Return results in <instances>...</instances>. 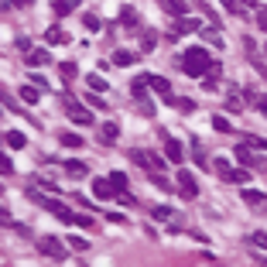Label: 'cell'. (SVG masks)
I'll return each instance as SVG.
<instances>
[{"instance_id":"45","label":"cell","mask_w":267,"mask_h":267,"mask_svg":"<svg viewBox=\"0 0 267 267\" xmlns=\"http://www.w3.org/2000/svg\"><path fill=\"white\" fill-rule=\"evenodd\" d=\"M240 7H250V11H260V0H240Z\"/></svg>"},{"instance_id":"25","label":"cell","mask_w":267,"mask_h":267,"mask_svg":"<svg viewBox=\"0 0 267 267\" xmlns=\"http://www.w3.org/2000/svg\"><path fill=\"white\" fill-rule=\"evenodd\" d=\"M82 24H86V31H100V28H103L100 14H86V17H82Z\"/></svg>"},{"instance_id":"3","label":"cell","mask_w":267,"mask_h":267,"mask_svg":"<svg viewBox=\"0 0 267 267\" xmlns=\"http://www.w3.org/2000/svg\"><path fill=\"white\" fill-rule=\"evenodd\" d=\"M130 161H137L140 168H144V172H158V175H164V161L161 158H158V154L154 151H144V148H134V151H130Z\"/></svg>"},{"instance_id":"5","label":"cell","mask_w":267,"mask_h":267,"mask_svg":"<svg viewBox=\"0 0 267 267\" xmlns=\"http://www.w3.org/2000/svg\"><path fill=\"white\" fill-rule=\"evenodd\" d=\"M65 113H69L72 124H82V127H86V124H93V113H89L86 106H79L72 96H65Z\"/></svg>"},{"instance_id":"37","label":"cell","mask_w":267,"mask_h":267,"mask_svg":"<svg viewBox=\"0 0 267 267\" xmlns=\"http://www.w3.org/2000/svg\"><path fill=\"white\" fill-rule=\"evenodd\" d=\"M247 178H250V172H247V168H233V178H230V182H236V185H244Z\"/></svg>"},{"instance_id":"20","label":"cell","mask_w":267,"mask_h":267,"mask_svg":"<svg viewBox=\"0 0 267 267\" xmlns=\"http://www.w3.org/2000/svg\"><path fill=\"white\" fill-rule=\"evenodd\" d=\"M244 144H247V148H254V151H260V154H267V140H264V137H257V134H247Z\"/></svg>"},{"instance_id":"31","label":"cell","mask_w":267,"mask_h":267,"mask_svg":"<svg viewBox=\"0 0 267 267\" xmlns=\"http://www.w3.org/2000/svg\"><path fill=\"white\" fill-rule=\"evenodd\" d=\"M110 182H113L116 192H124V188H127V175H124V172H113V175H110Z\"/></svg>"},{"instance_id":"19","label":"cell","mask_w":267,"mask_h":267,"mask_svg":"<svg viewBox=\"0 0 267 267\" xmlns=\"http://www.w3.org/2000/svg\"><path fill=\"white\" fill-rule=\"evenodd\" d=\"M212 168H216V172H220L226 182L233 178V164H230V158H216V161H212Z\"/></svg>"},{"instance_id":"11","label":"cell","mask_w":267,"mask_h":267,"mask_svg":"<svg viewBox=\"0 0 267 267\" xmlns=\"http://www.w3.org/2000/svg\"><path fill=\"white\" fill-rule=\"evenodd\" d=\"M196 31H199V21H196V17H175L172 35H196Z\"/></svg>"},{"instance_id":"34","label":"cell","mask_w":267,"mask_h":267,"mask_svg":"<svg viewBox=\"0 0 267 267\" xmlns=\"http://www.w3.org/2000/svg\"><path fill=\"white\" fill-rule=\"evenodd\" d=\"M58 72L65 76V82H69V79H72V76H76L79 69H76V62H62V65H58Z\"/></svg>"},{"instance_id":"29","label":"cell","mask_w":267,"mask_h":267,"mask_svg":"<svg viewBox=\"0 0 267 267\" xmlns=\"http://www.w3.org/2000/svg\"><path fill=\"white\" fill-rule=\"evenodd\" d=\"M86 106H96V110H110V106L103 103V96L93 93V89H89V96H86Z\"/></svg>"},{"instance_id":"24","label":"cell","mask_w":267,"mask_h":267,"mask_svg":"<svg viewBox=\"0 0 267 267\" xmlns=\"http://www.w3.org/2000/svg\"><path fill=\"white\" fill-rule=\"evenodd\" d=\"M151 216H154L158 223H172V209H168V206H154Z\"/></svg>"},{"instance_id":"28","label":"cell","mask_w":267,"mask_h":267,"mask_svg":"<svg viewBox=\"0 0 267 267\" xmlns=\"http://www.w3.org/2000/svg\"><path fill=\"white\" fill-rule=\"evenodd\" d=\"M154 45H158V35H154V31H144V35H140V48H144V52H151Z\"/></svg>"},{"instance_id":"42","label":"cell","mask_w":267,"mask_h":267,"mask_svg":"<svg viewBox=\"0 0 267 267\" xmlns=\"http://www.w3.org/2000/svg\"><path fill=\"white\" fill-rule=\"evenodd\" d=\"M69 247H72V250H86V247H89V244H86L82 236H69Z\"/></svg>"},{"instance_id":"48","label":"cell","mask_w":267,"mask_h":267,"mask_svg":"<svg viewBox=\"0 0 267 267\" xmlns=\"http://www.w3.org/2000/svg\"><path fill=\"white\" fill-rule=\"evenodd\" d=\"M257 110H260V113L267 116V96H260V100H257Z\"/></svg>"},{"instance_id":"2","label":"cell","mask_w":267,"mask_h":267,"mask_svg":"<svg viewBox=\"0 0 267 267\" xmlns=\"http://www.w3.org/2000/svg\"><path fill=\"white\" fill-rule=\"evenodd\" d=\"M31 199H35V202H38V206H41V209L55 212V216H58V220H62V223H72V220H76V212H72L69 206H62L58 199H48V196H41V192H31Z\"/></svg>"},{"instance_id":"7","label":"cell","mask_w":267,"mask_h":267,"mask_svg":"<svg viewBox=\"0 0 267 267\" xmlns=\"http://www.w3.org/2000/svg\"><path fill=\"white\" fill-rule=\"evenodd\" d=\"M178 192L185 199H196L199 196V185H196V175L188 172V168H178Z\"/></svg>"},{"instance_id":"26","label":"cell","mask_w":267,"mask_h":267,"mask_svg":"<svg viewBox=\"0 0 267 267\" xmlns=\"http://www.w3.org/2000/svg\"><path fill=\"white\" fill-rule=\"evenodd\" d=\"M134 58H137L134 52H124V48H120V52L113 55V62H116V65H134Z\"/></svg>"},{"instance_id":"33","label":"cell","mask_w":267,"mask_h":267,"mask_svg":"<svg viewBox=\"0 0 267 267\" xmlns=\"http://www.w3.org/2000/svg\"><path fill=\"white\" fill-rule=\"evenodd\" d=\"M192 154H196L199 168H206V164H209V161H206V154H202V144H199V140H192Z\"/></svg>"},{"instance_id":"32","label":"cell","mask_w":267,"mask_h":267,"mask_svg":"<svg viewBox=\"0 0 267 267\" xmlns=\"http://www.w3.org/2000/svg\"><path fill=\"white\" fill-rule=\"evenodd\" d=\"M45 41H48V45H62V41H65V35H62V31H58V28H48Z\"/></svg>"},{"instance_id":"23","label":"cell","mask_w":267,"mask_h":267,"mask_svg":"<svg viewBox=\"0 0 267 267\" xmlns=\"http://www.w3.org/2000/svg\"><path fill=\"white\" fill-rule=\"evenodd\" d=\"M226 103H230L233 113H240V110H244V100H240V93H236V89H230V93H226Z\"/></svg>"},{"instance_id":"16","label":"cell","mask_w":267,"mask_h":267,"mask_svg":"<svg viewBox=\"0 0 267 267\" xmlns=\"http://www.w3.org/2000/svg\"><path fill=\"white\" fill-rule=\"evenodd\" d=\"M65 175H69V178H86L89 168H86L82 161H65Z\"/></svg>"},{"instance_id":"47","label":"cell","mask_w":267,"mask_h":267,"mask_svg":"<svg viewBox=\"0 0 267 267\" xmlns=\"http://www.w3.org/2000/svg\"><path fill=\"white\" fill-rule=\"evenodd\" d=\"M116 199H120L124 206H134V196H130V192H120V196H116Z\"/></svg>"},{"instance_id":"1","label":"cell","mask_w":267,"mask_h":267,"mask_svg":"<svg viewBox=\"0 0 267 267\" xmlns=\"http://www.w3.org/2000/svg\"><path fill=\"white\" fill-rule=\"evenodd\" d=\"M178 65H182V72H185V76H206V72H209V65H212V58H209V52H206L202 45H192V48H185V52H182Z\"/></svg>"},{"instance_id":"44","label":"cell","mask_w":267,"mask_h":267,"mask_svg":"<svg viewBox=\"0 0 267 267\" xmlns=\"http://www.w3.org/2000/svg\"><path fill=\"white\" fill-rule=\"evenodd\" d=\"M223 7H226L230 14H240V11H244V7H240V0H223Z\"/></svg>"},{"instance_id":"9","label":"cell","mask_w":267,"mask_h":267,"mask_svg":"<svg viewBox=\"0 0 267 267\" xmlns=\"http://www.w3.org/2000/svg\"><path fill=\"white\" fill-rule=\"evenodd\" d=\"M240 196H244V202L250 206V209H260V212H267V196H264V192H254V188H244Z\"/></svg>"},{"instance_id":"14","label":"cell","mask_w":267,"mask_h":267,"mask_svg":"<svg viewBox=\"0 0 267 267\" xmlns=\"http://www.w3.org/2000/svg\"><path fill=\"white\" fill-rule=\"evenodd\" d=\"M116 21L124 24V28H137V24H140V14L134 11V7H120V17H116Z\"/></svg>"},{"instance_id":"40","label":"cell","mask_w":267,"mask_h":267,"mask_svg":"<svg viewBox=\"0 0 267 267\" xmlns=\"http://www.w3.org/2000/svg\"><path fill=\"white\" fill-rule=\"evenodd\" d=\"M244 96H247V103H250V106H257V100H260V93H257L254 86H247V89H244Z\"/></svg>"},{"instance_id":"13","label":"cell","mask_w":267,"mask_h":267,"mask_svg":"<svg viewBox=\"0 0 267 267\" xmlns=\"http://www.w3.org/2000/svg\"><path fill=\"white\" fill-rule=\"evenodd\" d=\"M158 4H161L172 17H185V11H188V0H158Z\"/></svg>"},{"instance_id":"43","label":"cell","mask_w":267,"mask_h":267,"mask_svg":"<svg viewBox=\"0 0 267 267\" xmlns=\"http://www.w3.org/2000/svg\"><path fill=\"white\" fill-rule=\"evenodd\" d=\"M257 24H260V31L267 35V7H260V11H257Z\"/></svg>"},{"instance_id":"10","label":"cell","mask_w":267,"mask_h":267,"mask_svg":"<svg viewBox=\"0 0 267 267\" xmlns=\"http://www.w3.org/2000/svg\"><path fill=\"white\" fill-rule=\"evenodd\" d=\"M93 196H96V199H116L120 192L113 188V182H110V178H96V182H93Z\"/></svg>"},{"instance_id":"12","label":"cell","mask_w":267,"mask_h":267,"mask_svg":"<svg viewBox=\"0 0 267 267\" xmlns=\"http://www.w3.org/2000/svg\"><path fill=\"white\" fill-rule=\"evenodd\" d=\"M164 154H168V161H185V151H182V144L175 137L164 134Z\"/></svg>"},{"instance_id":"36","label":"cell","mask_w":267,"mask_h":267,"mask_svg":"<svg viewBox=\"0 0 267 267\" xmlns=\"http://www.w3.org/2000/svg\"><path fill=\"white\" fill-rule=\"evenodd\" d=\"M212 127L220 130V134H230V120L226 116H212Z\"/></svg>"},{"instance_id":"17","label":"cell","mask_w":267,"mask_h":267,"mask_svg":"<svg viewBox=\"0 0 267 267\" xmlns=\"http://www.w3.org/2000/svg\"><path fill=\"white\" fill-rule=\"evenodd\" d=\"M52 7H55V14H58V17H65V14H72L76 7H79V0H55Z\"/></svg>"},{"instance_id":"35","label":"cell","mask_w":267,"mask_h":267,"mask_svg":"<svg viewBox=\"0 0 267 267\" xmlns=\"http://www.w3.org/2000/svg\"><path fill=\"white\" fill-rule=\"evenodd\" d=\"M62 144L65 148H82V137L79 134H62Z\"/></svg>"},{"instance_id":"30","label":"cell","mask_w":267,"mask_h":267,"mask_svg":"<svg viewBox=\"0 0 267 267\" xmlns=\"http://www.w3.org/2000/svg\"><path fill=\"white\" fill-rule=\"evenodd\" d=\"M86 82H89V89H93V93H103V89H106V79H103V76H96V72Z\"/></svg>"},{"instance_id":"6","label":"cell","mask_w":267,"mask_h":267,"mask_svg":"<svg viewBox=\"0 0 267 267\" xmlns=\"http://www.w3.org/2000/svg\"><path fill=\"white\" fill-rule=\"evenodd\" d=\"M38 250L45 257H52V260H62V257L69 254V250L62 247V240H55V236H41V240H38Z\"/></svg>"},{"instance_id":"18","label":"cell","mask_w":267,"mask_h":267,"mask_svg":"<svg viewBox=\"0 0 267 267\" xmlns=\"http://www.w3.org/2000/svg\"><path fill=\"white\" fill-rule=\"evenodd\" d=\"M4 144H7V148H14V151H21V148H24V134L7 130V134H4Z\"/></svg>"},{"instance_id":"46","label":"cell","mask_w":267,"mask_h":267,"mask_svg":"<svg viewBox=\"0 0 267 267\" xmlns=\"http://www.w3.org/2000/svg\"><path fill=\"white\" fill-rule=\"evenodd\" d=\"M0 172H4V175H11V172H14V164L7 161V158H0Z\"/></svg>"},{"instance_id":"41","label":"cell","mask_w":267,"mask_h":267,"mask_svg":"<svg viewBox=\"0 0 267 267\" xmlns=\"http://www.w3.org/2000/svg\"><path fill=\"white\" fill-rule=\"evenodd\" d=\"M202 38H206V41H209V45H216V48L223 45V38L216 35V31H202Z\"/></svg>"},{"instance_id":"22","label":"cell","mask_w":267,"mask_h":267,"mask_svg":"<svg viewBox=\"0 0 267 267\" xmlns=\"http://www.w3.org/2000/svg\"><path fill=\"white\" fill-rule=\"evenodd\" d=\"M21 100H24V103H38V100H41L38 86H24V89H21Z\"/></svg>"},{"instance_id":"15","label":"cell","mask_w":267,"mask_h":267,"mask_svg":"<svg viewBox=\"0 0 267 267\" xmlns=\"http://www.w3.org/2000/svg\"><path fill=\"white\" fill-rule=\"evenodd\" d=\"M52 62V52H45V48H38V52H28V65H48Z\"/></svg>"},{"instance_id":"38","label":"cell","mask_w":267,"mask_h":267,"mask_svg":"<svg viewBox=\"0 0 267 267\" xmlns=\"http://www.w3.org/2000/svg\"><path fill=\"white\" fill-rule=\"evenodd\" d=\"M175 106H178L182 113H192V110H196V103H192L188 96H182V100H175Z\"/></svg>"},{"instance_id":"27","label":"cell","mask_w":267,"mask_h":267,"mask_svg":"<svg viewBox=\"0 0 267 267\" xmlns=\"http://www.w3.org/2000/svg\"><path fill=\"white\" fill-rule=\"evenodd\" d=\"M72 226H82V230H93L96 220L93 216H82V212H76V220H72Z\"/></svg>"},{"instance_id":"21","label":"cell","mask_w":267,"mask_h":267,"mask_svg":"<svg viewBox=\"0 0 267 267\" xmlns=\"http://www.w3.org/2000/svg\"><path fill=\"white\" fill-rule=\"evenodd\" d=\"M116 134H120V127H116V124H103V130H100V137H103L106 144H113Z\"/></svg>"},{"instance_id":"39","label":"cell","mask_w":267,"mask_h":267,"mask_svg":"<svg viewBox=\"0 0 267 267\" xmlns=\"http://www.w3.org/2000/svg\"><path fill=\"white\" fill-rule=\"evenodd\" d=\"M250 244H254V247H260V250H267V233H260V230H257L254 236H250Z\"/></svg>"},{"instance_id":"8","label":"cell","mask_w":267,"mask_h":267,"mask_svg":"<svg viewBox=\"0 0 267 267\" xmlns=\"http://www.w3.org/2000/svg\"><path fill=\"white\" fill-rule=\"evenodd\" d=\"M144 82H148V89H154V93L161 96V100L175 103V100H172V82L164 79V76H144Z\"/></svg>"},{"instance_id":"4","label":"cell","mask_w":267,"mask_h":267,"mask_svg":"<svg viewBox=\"0 0 267 267\" xmlns=\"http://www.w3.org/2000/svg\"><path fill=\"white\" fill-rule=\"evenodd\" d=\"M233 158L244 164L247 172H264L267 161L260 158V154H254V148H247V144H240V148H233Z\"/></svg>"}]
</instances>
